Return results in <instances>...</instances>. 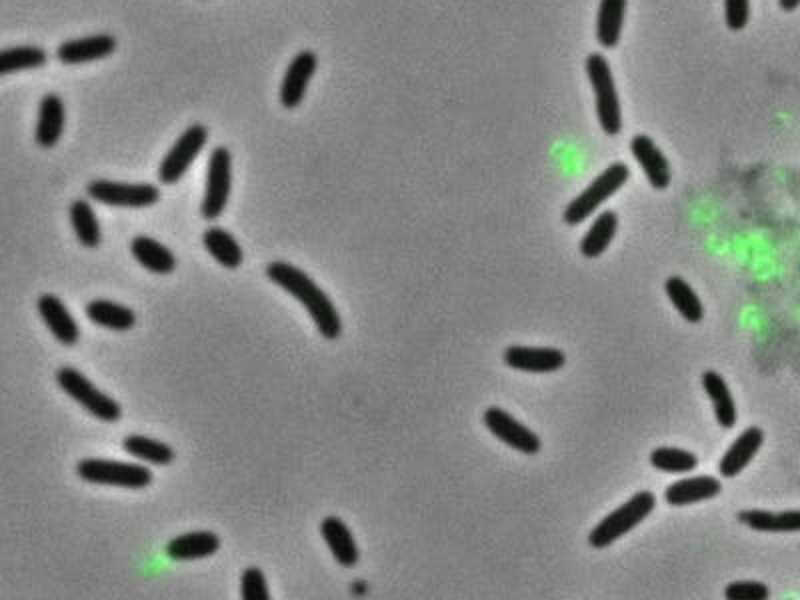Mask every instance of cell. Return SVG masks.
Wrapping results in <instances>:
<instances>
[{
	"mask_svg": "<svg viewBox=\"0 0 800 600\" xmlns=\"http://www.w3.org/2000/svg\"><path fill=\"white\" fill-rule=\"evenodd\" d=\"M266 276L274 284L284 288L288 294H292L300 304H304V308L312 316L318 332L324 338L334 340L340 336V332H342L340 314H338L336 306L332 304V300L328 298V294L310 276H306L300 268H296L288 262H282V260L270 262L266 266Z\"/></svg>",
	"mask_w": 800,
	"mask_h": 600,
	"instance_id": "6da1fadb",
	"label": "cell"
},
{
	"mask_svg": "<svg viewBox=\"0 0 800 600\" xmlns=\"http://www.w3.org/2000/svg\"><path fill=\"white\" fill-rule=\"evenodd\" d=\"M654 506H656V498L652 492H648V490L636 492L628 502H624L620 508L612 510L610 514H606L590 530L588 544L592 548L610 546L614 540L622 538L632 528H636L640 522H644V518H648V514L654 510Z\"/></svg>",
	"mask_w": 800,
	"mask_h": 600,
	"instance_id": "7a4b0ae2",
	"label": "cell"
},
{
	"mask_svg": "<svg viewBox=\"0 0 800 600\" xmlns=\"http://www.w3.org/2000/svg\"><path fill=\"white\" fill-rule=\"evenodd\" d=\"M586 74L594 90V102H596V116L606 134H618L622 128V116H620V100L614 84V76L610 70L608 60L592 52L586 58Z\"/></svg>",
	"mask_w": 800,
	"mask_h": 600,
	"instance_id": "3957f363",
	"label": "cell"
},
{
	"mask_svg": "<svg viewBox=\"0 0 800 600\" xmlns=\"http://www.w3.org/2000/svg\"><path fill=\"white\" fill-rule=\"evenodd\" d=\"M630 172L628 166L622 162L610 164L604 172H600L566 208H564V222L576 226L584 222L604 200L616 194L628 180Z\"/></svg>",
	"mask_w": 800,
	"mask_h": 600,
	"instance_id": "277c9868",
	"label": "cell"
},
{
	"mask_svg": "<svg viewBox=\"0 0 800 600\" xmlns=\"http://www.w3.org/2000/svg\"><path fill=\"white\" fill-rule=\"evenodd\" d=\"M56 382L58 386L74 398L78 404H82L90 414H94L98 420L104 422H114L120 418L122 410L116 400L100 392L84 374H80L76 368L64 366L56 372Z\"/></svg>",
	"mask_w": 800,
	"mask_h": 600,
	"instance_id": "5b68a950",
	"label": "cell"
},
{
	"mask_svg": "<svg viewBox=\"0 0 800 600\" xmlns=\"http://www.w3.org/2000/svg\"><path fill=\"white\" fill-rule=\"evenodd\" d=\"M76 472L86 482L122 486V488H144L152 482V472L146 466L126 464L116 460H98V458L80 460Z\"/></svg>",
	"mask_w": 800,
	"mask_h": 600,
	"instance_id": "8992f818",
	"label": "cell"
},
{
	"mask_svg": "<svg viewBox=\"0 0 800 600\" xmlns=\"http://www.w3.org/2000/svg\"><path fill=\"white\" fill-rule=\"evenodd\" d=\"M230 186H232L230 150L224 146H216L210 154L206 170V190L200 206L204 218L214 220L224 212L230 196Z\"/></svg>",
	"mask_w": 800,
	"mask_h": 600,
	"instance_id": "52a82bcc",
	"label": "cell"
},
{
	"mask_svg": "<svg viewBox=\"0 0 800 600\" xmlns=\"http://www.w3.org/2000/svg\"><path fill=\"white\" fill-rule=\"evenodd\" d=\"M86 192L92 200L108 204V206H120V208H146L158 202V188L154 184H128V182H114L106 178H96L90 180L86 186Z\"/></svg>",
	"mask_w": 800,
	"mask_h": 600,
	"instance_id": "ba28073f",
	"label": "cell"
},
{
	"mask_svg": "<svg viewBox=\"0 0 800 600\" xmlns=\"http://www.w3.org/2000/svg\"><path fill=\"white\" fill-rule=\"evenodd\" d=\"M208 138V130L202 124H192L188 126L178 140L172 144V148L166 152L164 160L160 162L158 168V178L164 184H174L178 182L190 164L196 160V156L202 152L204 144Z\"/></svg>",
	"mask_w": 800,
	"mask_h": 600,
	"instance_id": "9c48e42d",
	"label": "cell"
},
{
	"mask_svg": "<svg viewBox=\"0 0 800 600\" xmlns=\"http://www.w3.org/2000/svg\"><path fill=\"white\" fill-rule=\"evenodd\" d=\"M484 424L498 440H502L504 444H508L518 452L536 454L542 448L540 438L530 428L520 424L512 414H508L498 406H490L484 412Z\"/></svg>",
	"mask_w": 800,
	"mask_h": 600,
	"instance_id": "30bf717a",
	"label": "cell"
},
{
	"mask_svg": "<svg viewBox=\"0 0 800 600\" xmlns=\"http://www.w3.org/2000/svg\"><path fill=\"white\" fill-rule=\"evenodd\" d=\"M316 66H318V58L312 50H302L290 60V64L284 72L282 84H280V102L284 108L300 106V102L304 100L306 88L316 72Z\"/></svg>",
	"mask_w": 800,
	"mask_h": 600,
	"instance_id": "8fae6325",
	"label": "cell"
},
{
	"mask_svg": "<svg viewBox=\"0 0 800 600\" xmlns=\"http://www.w3.org/2000/svg\"><path fill=\"white\" fill-rule=\"evenodd\" d=\"M504 362L510 368L522 372H556L564 366L566 356L558 348H534V346H510L504 352Z\"/></svg>",
	"mask_w": 800,
	"mask_h": 600,
	"instance_id": "7c38bea8",
	"label": "cell"
},
{
	"mask_svg": "<svg viewBox=\"0 0 800 600\" xmlns=\"http://www.w3.org/2000/svg\"><path fill=\"white\" fill-rule=\"evenodd\" d=\"M116 50V40L110 34H92L84 38H72L56 48V56L62 64H86L110 56Z\"/></svg>",
	"mask_w": 800,
	"mask_h": 600,
	"instance_id": "4fadbf2b",
	"label": "cell"
},
{
	"mask_svg": "<svg viewBox=\"0 0 800 600\" xmlns=\"http://www.w3.org/2000/svg\"><path fill=\"white\" fill-rule=\"evenodd\" d=\"M762 442H764V432L758 426L746 428L720 458V462H718L720 476L722 478L738 476L758 454Z\"/></svg>",
	"mask_w": 800,
	"mask_h": 600,
	"instance_id": "5bb4252c",
	"label": "cell"
},
{
	"mask_svg": "<svg viewBox=\"0 0 800 600\" xmlns=\"http://www.w3.org/2000/svg\"><path fill=\"white\" fill-rule=\"evenodd\" d=\"M630 150H632L634 158L638 160L640 168L644 170L648 182L656 190H662L670 184V164L650 136L636 134L630 140Z\"/></svg>",
	"mask_w": 800,
	"mask_h": 600,
	"instance_id": "9a60e30c",
	"label": "cell"
},
{
	"mask_svg": "<svg viewBox=\"0 0 800 600\" xmlns=\"http://www.w3.org/2000/svg\"><path fill=\"white\" fill-rule=\"evenodd\" d=\"M66 122V110L64 102L60 100L58 94L48 92L42 96L38 104V122H36V142L42 148H52L62 136Z\"/></svg>",
	"mask_w": 800,
	"mask_h": 600,
	"instance_id": "2e32d148",
	"label": "cell"
},
{
	"mask_svg": "<svg viewBox=\"0 0 800 600\" xmlns=\"http://www.w3.org/2000/svg\"><path fill=\"white\" fill-rule=\"evenodd\" d=\"M722 490L720 480H716L714 476H692V478H682L672 482L666 492L664 498L670 506H688L694 502H702L708 498L718 496Z\"/></svg>",
	"mask_w": 800,
	"mask_h": 600,
	"instance_id": "e0dca14e",
	"label": "cell"
},
{
	"mask_svg": "<svg viewBox=\"0 0 800 600\" xmlns=\"http://www.w3.org/2000/svg\"><path fill=\"white\" fill-rule=\"evenodd\" d=\"M38 312L58 342L70 346L78 340V326L58 296L42 294L38 300Z\"/></svg>",
	"mask_w": 800,
	"mask_h": 600,
	"instance_id": "ac0fdd59",
	"label": "cell"
},
{
	"mask_svg": "<svg viewBox=\"0 0 800 600\" xmlns=\"http://www.w3.org/2000/svg\"><path fill=\"white\" fill-rule=\"evenodd\" d=\"M220 546V540L214 532L198 530L186 532L172 538L166 544V554L170 560H200L212 556Z\"/></svg>",
	"mask_w": 800,
	"mask_h": 600,
	"instance_id": "d6986e66",
	"label": "cell"
},
{
	"mask_svg": "<svg viewBox=\"0 0 800 600\" xmlns=\"http://www.w3.org/2000/svg\"><path fill=\"white\" fill-rule=\"evenodd\" d=\"M320 532L330 548V552L334 554L336 562L342 566H354L358 562V546L354 542V536L350 532V528L338 518V516H326L322 520Z\"/></svg>",
	"mask_w": 800,
	"mask_h": 600,
	"instance_id": "ffe728a7",
	"label": "cell"
},
{
	"mask_svg": "<svg viewBox=\"0 0 800 600\" xmlns=\"http://www.w3.org/2000/svg\"><path fill=\"white\" fill-rule=\"evenodd\" d=\"M738 520L758 532H800V510H742L738 512Z\"/></svg>",
	"mask_w": 800,
	"mask_h": 600,
	"instance_id": "44dd1931",
	"label": "cell"
},
{
	"mask_svg": "<svg viewBox=\"0 0 800 600\" xmlns=\"http://www.w3.org/2000/svg\"><path fill=\"white\" fill-rule=\"evenodd\" d=\"M702 386H704L708 398L712 400L718 424L722 428H732L736 424V404H734V398H732L724 378L714 370H706L702 374Z\"/></svg>",
	"mask_w": 800,
	"mask_h": 600,
	"instance_id": "7402d4cb",
	"label": "cell"
},
{
	"mask_svg": "<svg viewBox=\"0 0 800 600\" xmlns=\"http://www.w3.org/2000/svg\"><path fill=\"white\" fill-rule=\"evenodd\" d=\"M628 0H600L596 14V38L604 48H614L620 40Z\"/></svg>",
	"mask_w": 800,
	"mask_h": 600,
	"instance_id": "603a6c76",
	"label": "cell"
},
{
	"mask_svg": "<svg viewBox=\"0 0 800 600\" xmlns=\"http://www.w3.org/2000/svg\"><path fill=\"white\" fill-rule=\"evenodd\" d=\"M130 250H132V256H134L144 268H148L150 272L168 274V272H172V270L176 268V258H174V254H172L164 244H160V242L154 240V238L136 236V238L132 240V244H130Z\"/></svg>",
	"mask_w": 800,
	"mask_h": 600,
	"instance_id": "cb8c5ba5",
	"label": "cell"
},
{
	"mask_svg": "<svg viewBox=\"0 0 800 600\" xmlns=\"http://www.w3.org/2000/svg\"><path fill=\"white\" fill-rule=\"evenodd\" d=\"M618 228V216L614 210H604L596 216L584 238L580 240V252L586 258L600 256L612 242Z\"/></svg>",
	"mask_w": 800,
	"mask_h": 600,
	"instance_id": "d4e9b609",
	"label": "cell"
},
{
	"mask_svg": "<svg viewBox=\"0 0 800 600\" xmlns=\"http://www.w3.org/2000/svg\"><path fill=\"white\" fill-rule=\"evenodd\" d=\"M204 248L214 256L216 262H220L224 268H238L242 262V248L236 242V238L224 230V228H208L202 236Z\"/></svg>",
	"mask_w": 800,
	"mask_h": 600,
	"instance_id": "484cf974",
	"label": "cell"
},
{
	"mask_svg": "<svg viewBox=\"0 0 800 600\" xmlns=\"http://www.w3.org/2000/svg\"><path fill=\"white\" fill-rule=\"evenodd\" d=\"M666 294L670 298V302L674 304V308L684 316V320L696 324L704 318V306L698 298V294L692 290V286L680 278V276H670L664 284Z\"/></svg>",
	"mask_w": 800,
	"mask_h": 600,
	"instance_id": "4316f807",
	"label": "cell"
},
{
	"mask_svg": "<svg viewBox=\"0 0 800 600\" xmlns=\"http://www.w3.org/2000/svg\"><path fill=\"white\" fill-rule=\"evenodd\" d=\"M86 316L104 328L110 330H130L136 322L134 312L128 306L110 302V300H92L86 306Z\"/></svg>",
	"mask_w": 800,
	"mask_h": 600,
	"instance_id": "83f0119b",
	"label": "cell"
},
{
	"mask_svg": "<svg viewBox=\"0 0 800 600\" xmlns=\"http://www.w3.org/2000/svg\"><path fill=\"white\" fill-rule=\"evenodd\" d=\"M70 222L82 246L96 248L100 244V226L88 200L80 198L70 204Z\"/></svg>",
	"mask_w": 800,
	"mask_h": 600,
	"instance_id": "f1b7e54d",
	"label": "cell"
},
{
	"mask_svg": "<svg viewBox=\"0 0 800 600\" xmlns=\"http://www.w3.org/2000/svg\"><path fill=\"white\" fill-rule=\"evenodd\" d=\"M122 448H124L130 456L140 458V460H144V462L158 464V466L170 464L172 458H174V452H172L170 446H166V444H162V442H158V440H152V438H148V436H142V434L126 436V438L122 440Z\"/></svg>",
	"mask_w": 800,
	"mask_h": 600,
	"instance_id": "f546056e",
	"label": "cell"
},
{
	"mask_svg": "<svg viewBox=\"0 0 800 600\" xmlns=\"http://www.w3.org/2000/svg\"><path fill=\"white\" fill-rule=\"evenodd\" d=\"M650 464L668 474H686L698 466V456L682 448L662 446L650 452Z\"/></svg>",
	"mask_w": 800,
	"mask_h": 600,
	"instance_id": "4dcf8cb0",
	"label": "cell"
},
{
	"mask_svg": "<svg viewBox=\"0 0 800 600\" xmlns=\"http://www.w3.org/2000/svg\"><path fill=\"white\" fill-rule=\"evenodd\" d=\"M46 64V52L38 46H12L0 52V74L40 68Z\"/></svg>",
	"mask_w": 800,
	"mask_h": 600,
	"instance_id": "1f68e13d",
	"label": "cell"
},
{
	"mask_svg": "<svg viewBox=\"0 0 800 600\" xmlns=\"http://www.w3.org/2000/svg\"><path fill=\"white\" fill-rule=\"evenodd\" d=\"M724 598H728V600H766L768 586L758 580H734L726 586Z\"/></svg>",
	"mask_w": 800,
	"mask_h": 600,
	"instance_id": "d6a6232c",
	"label": "cell"
},
{
	"mask_svg": "<svg viewBox=\"0 0 800 600\" xmlns=\"http://www.w3.org/2000/svg\"><path fill=\"white\" fill-rule=\"evenodd\" d=\"M242 598L244 600H268L266 578L260 568L250 566L242 574Z\"/></svg>",
	"mask_w": 800,
	"mask_h": 600,
	"instance_id": "836d02e7",
	"label": "cell"
},
{
	"mask_svg": "<svg viewBox=\"0 0 800 600\" xmlns=\"http://www.w3.org/2000/svg\"><path fill=\"white\" fill-rule=\"evenodd\" d=\"M750 16V0H724V22L730 30H742Z\"/></svg>",
	"mask_w": 800,
	"mask_h": 600,
	"instance_id": "e575fe53",
	"label": "cell"
},
{
	"mask_svg": "<svg viewBox=\"0 0 800 600\" xmlns=\"http://www.w3.org/2000/svg\"><path fill=\"white\" fill-rule=\"evenodd\" d=\"M784 10H794L800 6V0H778Z\"/></svg>",
	"mask_w": 800,
	"mask_h": 600,
	"instance_id": "d590c367",
	"label": "cell"
}]
</instances>
